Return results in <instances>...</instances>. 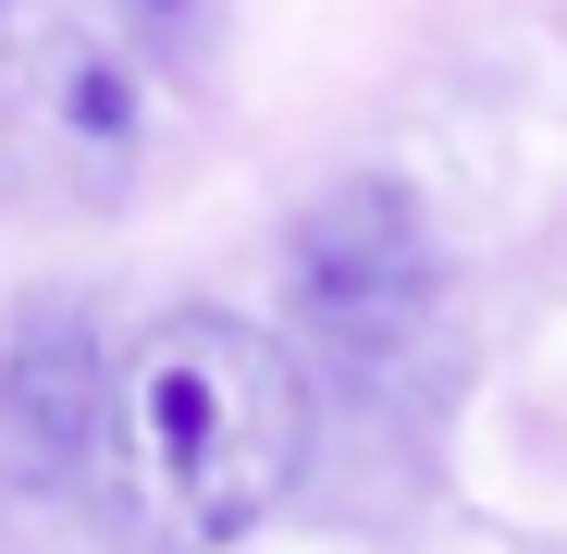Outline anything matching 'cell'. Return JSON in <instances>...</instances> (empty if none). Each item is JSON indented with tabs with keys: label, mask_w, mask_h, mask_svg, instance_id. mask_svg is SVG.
Listing matches in <instances>:
<instances>
[{
	"label": "cell",
	"mask_w": 567,
	"mask_h": 554,
	"mask_svg": "<svg viewBox=\"0 0 567 554\" xmlns=\"http://www.w3.org/2000/svg\"><path fill=\"white\" fill-rule=\"evenodd\" d=\"M309 431H321L309 357L271 321L173 309V321L136 333V357H112V481L185 554L247 542L297 493L309 481Z\"/></svg>",
	"instance_id": "obj_1"
},
{
	"label": "cell",
	"mask_w": 567,
	"mask_h": 554,
	"mask_svg": "<svg viewBox=\"0 0 567 554\" xmlns=\"http://www.w3.org/2000/svg\"><path fill=\"white\" fill-rule=\"evenodd\" d=\"M284 296H297V357L383 383L420 357L432 309H444V234L420 210V185L395 173H333L321 198L284 222Z\"/></svg>",
	"instance_id": "obj_2"
},
{
	"label": "cell",
	"mask_w": 567,
	"mask_h": 554,
	"mask_svg": "<svg viewBox=\"0 0 567 554\" xmlns=\"http://www.w3.org/2000/svg\"><path fill=\"white\" fill-rule=\"evenodd\" d=\"M0 431L38 481H86V456H112V357L86 309H25L0 333Z\"/></svg>",
	"instance_id": "obj_3"
},
{
	"label": "cell",
	"mask_w": 567,
	"mask_h": 554,
	"mask_svg": "<svg viewBox=\"0 0 567 554\" xmlns=\"http://www.w3.org/2000/svg\"><path fill=\"white\" fill-rule=\"evenodd\" d=\"M62 124L86 148H136V86H124V50H62Z\"/></svg>",
	"instance_id": "obj_4"
},
{
	"label": "cell",
	"mask_w": 567,
	"mask_h": 554,
	"mask_svg": "<svg viewBox=\"0 0 567 554\" xmlns=\"http://www.w3.org/2000/svg\"><path fill=\"white\" fill-rule=\"evenodd\" d=\"M100 13L136 62H198L210 50V0H100Z\"/></svg>",
	"instance_id": "obj_5"
}]
</instances>
